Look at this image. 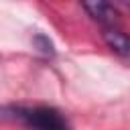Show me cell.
Here are the masks:
<instances>
[{
  "label": "cell",
  "instance_id": "obj_1",
  "mask_svg": "<svg viewBox=\"0 0 130 130\" xmlns=\"http://www.w3.org/2000/svg\"><path fill=\"white\" fill-rule=\"evenodd\" d=\"M12 118L26 130H71L69 120L53 106H16Z\"/></svg>",
  "mask_w": 130,
  "mask_h": 130
},
{
  "label": "cell",
  "instance_id": "obj_4",
  "mask_svg": "<svg viewBox=\"0 0 130 130\" xmlns=\"http://www.w3.org/2000/svg\"><path fill=\"white\" fill-rule=\"evenodd\" d=\"M128 8H130V2H128Z\"/></svg>",
  "mask_w": 130,
  "mask_h": 130
},
{
  "label": "cell",
  "instance_id": "obj_2",
  "mask_svg": "<svg viewBox=\"0 0 130 130\" xmlns=\"http://www.w3.org/2000/svg\"><path fill=\"white\" fill-rule=\"evenodd\" d=\"M81 6H83V10H85L93 20H98L100 24H104V26H108V28H116V24L120 22L118 10H116L112 4H108V2L93 0V2H83Z\"/></svg>",
  "mask_w": 130,
  "mask_h": 130
},
{
  "label": "cell",
  "instance_id": "obj_3",
  "mask_svg": "<svg viewBox=\"0 0 130 130\" xmlns=\"http://www.w3.org/2000/svg\"><path fill=\"white\" fill-rule=\"evenodd\" d=\"M104 41L116 55L130 59V35L122 32L120 28H106L104 30Z\"/></svg>",
  "mask_w": 130,
  "mask_h": 130
}]
</instances>
